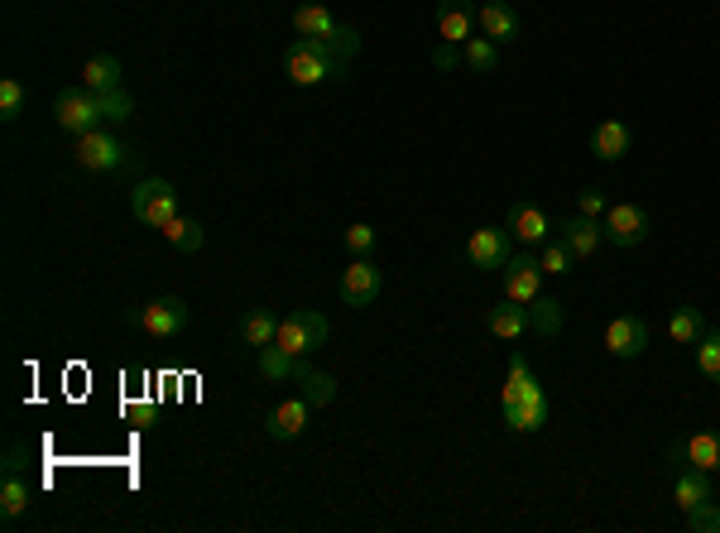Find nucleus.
Segmentation results:
<instances>
[{"label": "nucleus", "instance_id": "cd10ccee", "mask_svg": "<svg viewBox=\"0 0 720 533\" xmlns=\"http://www.w3.org/2000/svg\"><path fill=\"white\" fill-rule=\"evenodd\" d=\"M702 332H706V318H702V308H692V303H682L668 318V337L678 346H696V342H702Z\"/></svg>", "mask_w": 720, "mask_h": 533}, {"label": "nucleus", "instance_id": "7c9ffc66", "mask_svg": "<svg viewBox=\"0 0 720 533\" xmlns=\"http://www.w3.org/2000/svg\"><path fill=\"white\" fill-rule=\"evenodd\" d=\"M529 322H533V332H538V337H557V332H562V303L548 298V294H538L529 303Z\"/></svg>", "mask_w": 720, "mask_h": 533}, {"label": "nucleus", "instance_id": "f3484780", "mask_svg": "<svg viewBox=\"0 0 720 533\" xmlns=\"http://www.w3.org/2000/svg\"><path fill=\"white\" fill-rule=\"evenodd\" d=\"M308 413H312V404L303 399V394H298V399L274 404V409H270V419H264V433H270L274 443H294V437H303Z\"/></svg>", "mask_w": 720, "mask_h": 533}, {"label": "nucleus", "instance_id": "72a5a7b5", "mask_svg": "<svg viewBox=\"0 0 720 533\" xmlns=\"http://www.w3.org/2000/svg\"><path fill=\"white\" fill-rule=\"evenodd\" d=\"M97 97H101V121H107V125H125L135 115V101H131V91H125V87L97 91Z\"/></svg>", "mask_w": 720, "mask_h": 533}, {"label": "nucleus", "instance_id": "7ed1b4c3", "mask_svg": "<svg viewBox=\"0 0 720 533\" xmlns=\"http://www.w3.org/2000/svg\"><path fill=\"white\" fill-rule=\"evenodd\" d=\"M125 322L139 327L145 337H154V342H173V337H183V327L193 322V312L178 294H164V298H154V303H145V308H131Z\"/></svg>", "mask_w": 720, "mask_h": 533}, {"label": "nucleus", "instance_id": "5701e85b", "mask_svg": "<svg viewBox=\"0 0 720 533\" xmlns=\"http://www.w3.org/2000/svg\"><path fill=\"white\" fill-rule=\"evenodd\" d=\"M672 500H678V509H696V505H702V500H716L711 471H696V467H678V481H672Z\"/></svg>", "mask_w": 720, "mask_h": 533}, {"label": "nucleus", "instance_id": "bb28decb", "mask_svg": "<svg viewBox=\"0 0 720 533\" xmlns=\"http://www.w3.org/2000/svg\"><path fill=\"white\" fill-rule=\"evenodd\" d=\"M278 312H270V308H255V312H246V318H240V337H246V346H255V351H260V346H270L274 337H278Z\"/></svg>", "mask_w": 720, "mask_h": 533}, {"label": "nucleus", "instance_id": "c756f323", "mask_svg": "<svg viewBox=\"0 0 720 533\" xmlns=\"http://www.w3.org/2000/svg\"><path fill=\"white\" fill-rule=\"evenodd\" d=\"M461 67H467V73H495L499 67V44L495 39H467L461 44Z\"/></svg>", "mask_w": 720, "mask_h": 533}, {"label": "nucleus", "instance_id": "4be33fe9", "mask_svg": "<svg viewBox=\"0 0 720 533\" xmlns=\"http://www.w3.org/2000/svg\"><path fill=\"white\" fill-rule=\"evenodd\" d=\"M543 423H548V394H543V385L533 389V394H524L514 409H505V427H509V433H538Z\"/></svg>", "mask_w": 720, "mask_h": 533}, {"label": "nucleus", "instance_id": "f257e3e1", "mask_svg": "<svg viewBox=\"0 0 720 533\" xmlns=\"http://www.w3.org/2000/svg\"><path fill=\"white\" fill-rule=\"evenodd\" d=\"M284 73L294 87H322V83H346V58L322 39H294L284 49Z\"/></svg>", "mask_w": 720, "mask_h": 533}, {"label": "nucleus", "instance_id": "423d86ee", "mask_svg": "<svg viewBox=\"0 0 720 533\" xmlns=\"http://www.w3.org/2000/svg\"><path fill=\"white\" fill-rule=\"evenodd\" d=\"M131 212H135V222H145V226H169L173 216H178V193H173L169 178H145V183H135V193H131Z\"/></svg>", "mask_w": 720, "mask_h": 533}, {"label": "nucleus", "instance_id": "dca6fc26", "mask_svg": "<svg viewBox=\"0 0 720 533\" xmlns=\"http://www.w3.org/2000/svg\"><path fill=\"white\" fill-rule=\"evenodd\" d=\"M557 240H567V250L576 255V260H591L600 246H606V226H600V216H562L557 222Z\"/></svg>", "mask_w": 720, "mask_h": 533}, {"label": "nucleus", "instance_id": "4c0bfd02", "mask_svg": "<svg viewBox=\"0 0 720 533\" xmlns=\"http://www.w3.org/2000/svg\"><path fill=\"white\" fill-rule=\"evenodd\" d=\"M346 250L351 255H375V240H380V231L370 226V222H356V226H346Z\"/></svg>", "mask_w": 720, "mask_h": 533}, {"label": "nucleus", "instance_id": "6e6552de", "mask_svg": "<svg viewBox=\"0 0 720 533\" xmlns=\"http://www.w3.org/2000/svg\"><path fill=\"white\" fill-rule=\"evenodd\" d=\"M73 159L77 164H83L87 173H115L125 164V145L115 140V135L107 131V125H101V131H87V135H77V149H73Z\"/></svg>", "mask_w": 720, "mask_h": 533}, {"label": "nucleus", "instance_id": "f8f14e48", "mask_svg": "<svg viewBox=\"0 0 720 533\" xmlns=\"http://www.w3.org/2000/svg\"><path fill=\"white\" fill-rule=\"evenodd\" d=\"M505 226H509V236H514L524 250H538V246H548V240L557 236V222L543 212V207H533V202H514V207H509Z\"/></svg>", "mask_w": 720, "mask_h": 533}, {"label": "nucleus", "instance_id": "c85d7f7f", "mask_svg": "<svg viewBox=\"0 0 720 533\" xmlns=\"http://www.w3.org/2000/svg\"><path fill=\"white\" fill-rule=\"evenodd\" d=\"M159 231H164V240L173 250H183V255H197V250H202V240H207L202 222H193V216H173V222L159 226Z\"/></svg>", "mask_w": 720, "mask_h": 533}, {"label": "nucleus", "instance_id": "4468645a", "mask_svg": "<svg viewBox=\"0 0 720 533\" xmlns=\"http://www.w3.org/2000/svg\"><path fill=\"white\" fill-rule=\"evenodd\" d=\"M668 461L672 467H696V471H720V433H711V427H702V433H687L678 437V443L668 447Z\"/></svg>", "mask_w": 720, "mask_h": 533}, {"label": "nucleus", "instance_id": "ea45409f", "mask_svg": "<svg viewBox=\"0 0 720 533\" xmlns=\"http://www.w3.org/2000/svg\"><path fill=\"white\" fill-rule=\"evenodd\" d=\"M433 67H437V73H457V67H461V49H457V44H437V49H433Z\"/></svg>", "mask_w": 720, "mask_h": 533}, {"label": "nucleus", "instance_id": "1a4fd4ad", "mask_svg": "<svg viewBox=\"0 0 720 533\" xmlns=\"http://www.w3.org/2000/svg\"><path fill=\"white\" fill-rule=\"evenodd\" d=\"M499 280H505V298H514V303H533V298L543 294V264H538V250H519L509 255V264L499 270Z\"/></svg>", "mask_w": 720, "mask_h": 533}, {"label": "nucleus", "instance_id": "e433bc0d", "mask_svg": "<svg viewBox=\"0 0 720 533\" xmlns=\"http://www.w3.org/2000/svg\"><path fill=\"white\" fill-rule=\"evenodd\" d=\"M25 87L15 83V77H0V121H20L25 115Z\"/></svg>", "mask_w": 720, "mask_h": 533}, {"label": "nucleus", "instance_id": "58836bf2", "mask_svg": "<svg viewBox=\"0 0 720 533\" xmlns=\"http://www.w3.org/2000/svg\"><path fill=\"white\" fill-rule=\"evenodd\" d=\"M576 212H582V216H606V193L582 188V193H576Z\"/></svg>", "mask_w": 720, "mask_h": 533}, {"label": "nucleus", "instance_id": "6ab92c4d", "mask_svg": "<svg viewBox=\"0 0 720 533\" xmlns=\"http://www.w3.org/2000/svg\"><path fill=\"white\" fill-rule=\"evenodd\" d=\"M475 29H481L485 39H495V44L519 39V10L509 5V0H485V5L475 10Z\"/></svg>", "mask_w": 720, "mask_h": 533}, {"label": "nucleus", "instance_id": "f704fd0d", "mask_svg": "<svg viewBox=\"0 0 720 533\" xmlns=\"http://www.w3.org/2000/svg\"><path fill=\"white\" fill-rule=\"evenodd\" d=\"M696 370L720 385V332H702V342H696Z\"/></svg>", "mask_w": 720, "mask_h": 533}, {"label": "nucleus", "instance_id": "393cba45", "mask_svg": "<svg viewBox=\"0 0 720 533\" xmlns=\"http://www.w3.org/2000/svg\"><path fill=\"white\" fill-rule=\"evenodd\" d=\"M533 389H538V375L529 370L524 351H514V356H509V375H505V389H499V404H505V409H514V404L524 399V394H533Z\"/></svg>", "mask_w": 720, "mask_h": 533}, {"label": "nucleus", "instance_id": "aec40b11", "mask_svg": "<svg viewBox=\"0 0 720 533\" xmlns=\"http://www.w3.org/2000/svg\"><path fill=\"white\" fill-rule=\"evenodd\" d=\"M630 149H634V131L624 121H600L596 131H591V154H596L600 164H620Z\"/></svg>", "mask_w": 720, "mask_h": 533}, {"label": "nucleus", "instance_id": "473e14b6", "mask_svg": "<svg viewBox=\"0 0 720 533\" xmlns=\"http://www.w3.org/2000/svg\"><path fill=\"white\" fill-rule=\"evenodd\" d=\"M538 264H543V274H572L576 270V255L567 250V240H548V246H538Z\"/></svg>", "mask_w": 720, "mask_h": 533}, {"label": "nucleus", "instance_id": "20e7f679", "mask_svg": "<svg viewBox=\"0 0 720 533\" xmlns=\"http://www.w3.org/2000/svg\"><path fill=\"white\" fill-rule=\"evenodd\" d=\"M327 318H322L318 308H298V312H288L284 322H278V337L274 346H284L294 361H303V356H312L318 346H327Z\"/></svg>", "mask_w": 720, "mask_h": 533}, {"label": "nucleus", "instance_id": "412c9836", "mask_svg": "<svg viewBox=\"0 0 720 533\" xmlns=\"http://www.w3.org/2000/svg\"><path fill=\"white\" fill-rule=\"evenodd\" d=\"M485 327H491L499 342H519L524 332H533V322H529V308L524 303L505 298V303H495L491 312H485Z\"/></svg>", "mask_w": 720, "mask_h": 533}, {"label": "nucleus", "instance_id": "9b49d317", "mask_svg": "<svg viewBox=\"0 0 720 533\" xmlns=\"http://www.w3.org/2000/svg\"><path fill=\"white\" fill-rule=\"evenodd\" d=\"M509 255H514V236H509V226H481V231H471V240H467L471 270H485V274L505 270Z\"/></svg>", "mask_w": 720, "mask_h": 533}, {"label": "nucleus", "instance_id": "ddd939ff", "mask_svg": "<svg viewBox=\"0 0 720 533\" xmlns=\"http://www.w3.org/2000/svg\"><path fill=\"white\" fill-rule=\"evenodd\" d=\"M606 351L615 361H638L648 351V322L634 318V312H615L606 322Z\"/></svg>", "mask_w": 720, "mask_h": 533}, {"label": "nucleus", "instance_id": "a211bd4d", "mask_svg": "<svg viewBox=\"0 0 720 533\" xmlns=\"http://www.w3.org/2000/svg\"><path fill=\"white\" fill-rule=\"evenodd\" d=\"M437 34H443V44H467L475 39V5L471 0H437Z\"/></svg>", "mask_w": 720, "mask_h": 533}, {"label": "nucleus", "instance_id": "9d476101", "mask_svg": "<svg viewBox=\"0 0 720 533\" xmlns=\"http://www.w3.org/2000/svg\"><path fill=\"white\" fill-rule=\"evenodd\" d=\"M600 226H606L610 246H620V250L644 246V240H648V212L638 202H610L606 216H600Z\"/></svg>", "mask_w": 720, "mask_h": 533}, {"label": "nucleus", "instance_id": "f03ea898", "mask_svg": "<svg viewBox=\"0 0 720 533\" xmlns=\"http://www.w3.org/2000/svg\"><path fill=\"white\" fill-rule=\"evenodd\" d=\"M294 34L298 39H322V44H332L336 53L351 63V58L360 53V34L356 25H336V15L327 5H318V0H308V5H298L294 10Z\"/></svg>", "mask_w": 720, "mask_h": 533}, {"label": "nucleus", "instance_id": "b1692460", "mask_svg": "<svg viewBox=\"0 0 720 533\" xmlns=\"http://www.w3.org/2000/svg\"><path fill=\"white\" fill-rule=\"evenodd\" d=\"M77 83L87 91H115L121 87V58L115 53H91L83 63V73H77Z\"/></svg>", "mask_w": 720, "mask_h": 533}, {"label": "nucleus", "instance_id": "a878e982", "mask_svg": "<svg viewBox=\"0 0 720 533\" xmlns=\"http://www.w3.org/2000/svg\"><path fill=\"white\" fill-rule=\"evenodd\" d=\"M294 380H298V394H303L312 409H322V404L336 399V375H322V370H312L308 361H298Z\"/></svg>", "mask_w": 720, "mask_h": 533}, {"label": "nucleus", "instance_id": "2f4dec72", "mask_svg": "<svg viewBox=\"0 0 720 533\" xmlns=\"http://www.w3.org/2000/svg\"><path fill=\"white\" fill-rule=\"evenodd\" d=\"M294 370H298V361L284 351V346H260V375L264 380H294Z\"/></svg>", "mask_w": 720, "mask_h": 533}, {"label": "nucleus", "instance_id": "2eb2a0df", "mask_svg": "<svg viewBox=\"0 0 720 533\" xmlns=\"http://www.w3.org/2000/svg\"><path fill=\"white\" fill-rule=\"evenodd\" d=\"M29 500H34V491L25 481V451L10 447L5 481H0V519H5V524H20V515L29 509Z\"/></svg>", "mask_w": 720, "mask_h": 533}, {"label": "nucleus", "instance_id": "c9c22d12", "mask_svg": "<svg viewBox=\"0 0 720 533\" xmlns=\"http://www.w3.org/2000/svg\"><path fill=\"white\" fill-rule=\"evenodd\" d=\"M682 524H687L692 533H720V505L702 500L696 509H682Z\"/></svg>", "mask_w": 720, "mask_h": 533}, {"label": "nucleus", "instance_id": "39448f33", "mask_svg": "<svg viewBox=\"0 0 720 533\" xmlns=\"http://www.w3.org/2000/svg\"><path fill=\"white\" fill-rule=\"evenodd\" d=\"M53 121H58V131H67V135H87V131H101V97L97 91H87L83 83L77 87H63L53 97Z\"/></svg>", "mask_w": 720, "mask_h": 533}, {"label": "nucleus", "instance_id": "0eeeda50", "mask_svg": "<svg viewBox=\"0 0 720 533\" xmlns=\"http://www.w3.org/2000/svg\"><path fill=\"white\" fill-rule=\"evenodd\" d=\"M380 288H385V280H380L370 255H356V260L342 270V280H336V294H342L346 308H375Z\"/></svg>", "mask_w": 720, "mask_h": 533}]
</instances>
